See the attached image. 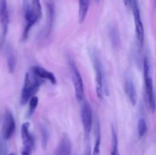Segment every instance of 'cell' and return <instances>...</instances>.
<instances>
[{"label": "cell", "instance_id": "3", "mask_svg": "<svg viewBox=\"0 0 156 155\" xmlns=\"http://www.w3.org/2000/svg\"><path fill=\"white\" fill-rule=\"evenodd\" d=\"M151 69L150 63L148 57H145L143 61V74H144V81H145V88H146V100H147V104L149 109L152 112H155L156 107V102L155 92H154L153 81H152V76H151Z\"/></svg>", "mask_w": 156, "mask_h": 155}, {"label": "cell", "instance_id": "20", "mask_svg": "<svg viewBox=\"0 0 156 155\" xmlns=\"http://www.w3.org/2000/svg\"><path fill=\"white\" fill-rule=\"evenodd\" d=\"M31 6L35 15L40 20L42 17V9H41V0H31Z\"/></svg>", "mask_w": 156, "mask_h": 155}, {"label": "cell", "instance_id": "29", "mask_svg": "<svg viewBox=\"0 0 156 155\" xmlns=\"http://www.w3.org/2000/svg\"><path fill=\"white\" fill-rule=\"evenodd\" d=\"M95 1L96 2H99V1H100V0H95Z\"/></svg>", "mask_w": 156, "mask_h": 155}, {"label": "cell", "instance_id": "11", "mask_svg": "<svg viewBox=\"0 0 156 155\" xmlns=\"http://www.w3.org/2000/svg\"><path fill=\"white\" fill-rule=\"evenodd\" d=\"M54 155H72V144L66 135H64L58 144Z\"/></svg>", "mask_w": 156, "mask_h": 155}, {"label": "cell", "instance_id": "15", "mask_svg": "<svg viewBox=\"0 0 156 155\" xmlns=\"http://www.w3.org/2000/svg\"><path fill=\"white\" fill-rule=\"evenodd\" d=\"M78 1H79V21L80 24H82L88 15L90 0H78Z\"/></svg>", "mask_w": 156, "mask_h": 155}, {"label": "cell", "instance_id": "8", "mask_svg": "<svg viewBox=\"0 0 156 155\" xmlns=\"http://www.w3.org/2000/svg\"><path fill=\"white\" fill-rule=\"evenodd\" d=\"M81 118H82L83 129L86 136H88L91 130L93 123L92 111L90 104L87 100L83 102L81 108Z\"/></svg>", "mask_w": 156, "mask_h": 155}, {"label": "cell", "instance_id": "5", "mask_svg": "<svg viewBox=\"0 0 156 155\" xmlns=\"http://www.w3.org/2000/svg\"><path fill=\"white\" fill-rule=\"evenodd\" d=\"M130 8L132 9L133 14L134 17V22H135L136 35V39L139 43V46L142 47L144 43V28H143V21L141 18L140 7H139L138 0H134L130 3Z\"/></svg>", "mask_w": 156, "mask_h": 155}, {"label": "cell", "instance_id": "26", "mask_svg": "<svg viewBox=\"0 0 156 155\" xmlns=\"http://www.w3.org/2000/svg\"><path fill=\"white\" fill-rule=\"evenodd\" d=\"M86 155H91V151H90L89 149H88L87 150V152H86Z\"/></svg>", "mask_w": 156, "mask_h": 155}, {"label": "cell", "instance_id": "22", "mask_svg": "<svg viewBox=\"0 0 156 155\" xmlns=\"http://www.w3.org/2000/svg\"><path fill=\"white\" fill-rule=\"evenodd\" d=\"M41 137H42V145L44 148H46L47 142H48L49 133L48 130H47V129L45 126H43L41 128Z\"/></svg>", "mask_w": 156, "mask_h": 155}, {"label": "cell", "instance_id": "17", "mask_svg": "<svg viewBox=\"0 0 156 155\" xmlns=\"http://www.w3.org/2000/svg\"><path fill=\"white\" fill-rule=\"evenodd\" d=\"M101 141V127L99 122L97 121L95 123V141H94V150L92 155L100 154V147Z\"/></svg>", "mask_w": 156, "mask_h": 155}, {"label": "cell", "instance_id": "23", "mask_svg": "<svg viewBox=\"0 0 156 155\" xmlns=\"http://www.w3.org/2000/svg\"><path fill=\"white\" fill-rule=\"evenodd\" d=\"M7 145H6L5 140L0 135V155H8L7 154Z\"/></svg>", "mask_w": 156, "mask_h": 155}, {"label": "cell", "instance_id": "10", "mask_svg": "<svg viewBox=\"0 0 156 155\" xmlns=\"http://www.w3.org/2000/svg\"><path fill=\"white\" fill-rule=\"evenodd\" d=\"M30 124L28 122H24L21 126V138L24 144V150L31 153L34 147V139L29 131Z\"/></svg>", "mask_w": 156, "mask_h": 155}, {"label": "cell", "instance_id": "13", "mask_svg": "<svg viewBox=\"0 0 156 155\" xmlns=\"http://www.w3.org/2000/svg\"><path fill=\"white\" fill-rule=\"evenodd\" d=\"M31 70L34 74H36L41 78L45 81L48 80L52 84H56V78L54 74L50 71H47L45 68L40 66H34L31 68Z\"/></svg>", "mask_w": 156, "mask_h": 155}, {"label": "cell", "instance_id": "16", "mask_svg": "<svg viewBox=\"0 0 156 155\" xmlns=\"http://www.w3.org/2000/svg\"><path fill=\"white\" fill-rule=\"evenodd\" d=\"M109 36L111 44L114 48H117L120 44V36L119 30L116 26H111L109 30Z\"/></svg>", "mask_w": 156, "mask_h": 155}, {"label": "cell", "instance_id": "19", "mask_svg": "<svg viewBox=\"0 0 156 155\" xmlns=\"http://www.w3.org/2000/svg\"><path fill=\"white\" fill-rule=\"evenodd\" d=\"M148 131V126L146 121L143 118H140L137 123V132H138V136L140 138L144 137L146 132Z\"/></svg>", "mask_w": 156, "mask_h": 155}, {"label": "cell", "instance_id": "25", "mask_svg": "<svg viewBox=\"0 0 156 155\" xmlns=\"http://www.w3.org/2000/svg\"><path fill=\"white\" fill-rule=\"evenodd\" d=\"M30 153H29L28 151H27L26 150H23L22 152H21V155H30Z\"/></svg>", "mask_w": 156, "mask_h": 155}, {"label": "cell", "instance_id": "14", "mask_svg": "<svg viewBox=\"0 0 156 155\" xmlns=\"http://www.w3.org/2000/svg\"><path fill=\"white\" fill-rule=\"evenodd\" d=\"M5 56L7 59L8 68L10 73H13L16 68V56L14 52L13 48L11 46H7L5 49Z\"/></svg>", "mask_w": 156, "mask_h": 155}, {"label": "cell", "instance_id": "2", "mask_svg": "<svg viewBox=\"0 0 156 155\" xmlns=\"http://www.w3.org/2000/svg\"><path fill=\"white\" fill-rule=\"evenodd\" d=\"M44 81L45 80L38 77L30 68V71L26 73L24 78V86L21 94V104H26L32 97L35 96V94Z\"/></svg>", "mask_w": 156, "mask_h": 155}, {"label": "cell", "instance_id": "9", "mask_svg": "<svg viewBox=\"0 0 156 155\" xmlns=\"http://www.w3.org/2000/svg\"><path fill=\"white\" fill-rule=\"evenodd\" d=\"M0 24L2 27V39L5 38L9 24V13L7 0H0Z\"/></svg>", "mask_w": 156, "mask_h": 155}, {"label": "cell", "instance_id": "27", "mask_svg": "<svg viewBox=\"0 0 156 155\" xmlns=\"http://www.w3.org/2000/svg\"><path fill=\"white\" fill-rule=\"evenodd\" d=\"M9 155H15V154H14V153H10V154H9Z\"/></svg>", "mask_w": 156, "mask_h": 155}, {"label": "cell", "instance_id": "7", "mask_svg": "<svg viewBox=\"0 0 156 155\" xmlns=\"http://www.w3.org/2000/svg\"><path fill=\"white\" fill-rule=\"evenodd\" d=\"M15 131V121L13 114L9 109H7L4 115V119L2 127V136L5 141H7L13 136Z\"/></svg>", "mask_w": 156, "mask_h": 155}, {"label": "cell", "instance_id": "28", "mask_svg": "<svg viewBox=\"0 0 156 155\" xmlns=\"http://www.w3.org/2000/svg\"><path fill=\"white\" fill-rule=\"evenodd\" d=\"M133 1H134V0H130V3H131V2H133Z\"/></svg>", "mask_w": 156, "mask_h": 155}, {"label": "cell", "instance_id": "6", "mask_svg": "<svg viewBox=\"0 0 156 155\" xmlns=\"http://www.w3.org/2000/svg\"><path fill=\"white\" fill-rule=\"evenodd\" d=\"M24 20H25V26H24V31L22 34V40H25L28 36L31 27L37 22L39 20L35 15L32 6L30 5L27 1L24 2Z\"/></svg>", "mask_w": 156, "mask_h": 155}, {"label": "cell", "instance_id": "18", "mask_svg": "<svg viewBox=\"0 0 156 155\" xmlns=\"http://www.w3.org/2000/svg\"><path fill=\"white\" fill-rule=\"evenodd\" d=\"M111 144H112V149H111V155H120L118 150V139L117 135L116 133L115 129L114 127H111Z\"/></svg>", "mask_w": 156, "mask_h": 155}, {"label": "cell", "instance_id": "24", "mask_svg": "<svg viewBox=\"0 0 156 155\" xmlns=\"http://www.w3.org/2000/svg\"><path fill=\"white\" fill-rule=\"evenodd\" d=\"M123 2L126 7H130V0H123Z\"/></svg>", "mask_w": 156, "mask_h": 155}, {"label": "cell", "instance_id": "1", "mask_svg": "<svg viewBox=\"0 0 156 155\" xmlns=\"http://www.w3.org/2000/svg\"><path fill=\"white\" fill-rule=\"evenodd\" d=\"M90 57L92 62L93 68L95 75V89L98 97L103 100L104 94L108 95V90L105 82V74L104 71L103 64L101 60L100 56L96 50H91L90 52Z\"/></svg>", "mask_w": 156, "mask_h": 155}, {"label": "cell", "instance_id": "12", "mask_svg": "<svg viewBox=\"0 0 156 155\" xmlns=\"http://www.w3.org/2000/svg\"><path fill=\"white\" fill-rule=\"evenodd\" d=\"M124 88L125 92H126V96L129 98L131 104L135 106L137 102V93L135 84L130 77H126L125 79Z\"/></svg>", "mask_w": 156, "mask_h": 155}, {"label": "cell", "instance_id": "21", "mask_svg": "<svg viewBox=\"0 0 156 155\" xmlns=\"http://www.w3.org/2000/svg\"><path fill=\"white\" fill-rule=\"evenodd\" d=\"M38 102H39V99L37 96H34L30 98V100H29V109L28 112H27V116H31L32 114L34 113V112L36 109L37 106Z\"/></svg>", "mask_w": 156, "mask_h": 155}, {"label": "cell", "instance_id": "4", "mask_svg": "<svg viewBox=\"0 0 156 155\" xmlns=\"http://www.w3.org/2000/svg\"><path fill=\"white\" fill-rule=\"evenodd\" d=\"M69 63L70 71H71L72 80H73V84H74L76 100L80 102L83 100L84 96H85L83 80H82V75H81L79 70L78 69L74 61L70 59L69 60Z\"/></svg>", "mask_w": 156, "mask_h": 155}]
</instances>
